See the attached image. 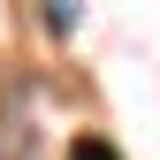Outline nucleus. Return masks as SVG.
Segmentation results:
<instances>
[{"instance_id": "obj_1", "label": "nucleus", "mask_w": 160, "mask_h": 160, "mask_svg": "<svg viewBox=\"0 0 160 160\" xmlns=\"http://www.w3.org/2000/svg\"><path fill=\"white\" fill-rule=\"evenodd\" d=\"M69 160H122V152H114V145H107V137H99V130H84V137H76V145H69Z\"/></svg>"}]
</instances>
